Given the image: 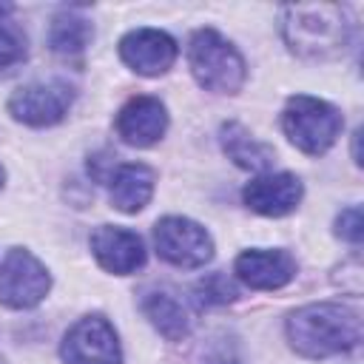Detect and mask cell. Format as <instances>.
Returning <instances> with one entry per match:
<instances>
[{
  "label": "cell",
  "mask_w": 364,
  "mask_h": 364,
  "mask_svg": "<svg viewBox=\"0 0 364 364\" xmlns=\"http://www.w3.org/2000/svg\"><path fill=\"white\" fill-rule=\"evenodd\" d=\"M287 341L304 358H330L361 344V313L338 301L304 304L287 316Z\"/></svg>",
  "instance_id": "1"
},
{
  "label": "cell",
  "mask_w": 364,
  "mask_h": 364,
  "mask_svg": "<svg viewBox=\"0 0 364 364\" xmlns=\"http://www.w3.org/2000/svg\"><path fill=\"white\" fill-rule=\"evenodd\" d=\"M353 26L338 3H296L282 9V37L304 60H333L350 46Z\"/></svg>",
  "instance_id": "2"
},
{
  "label": "cell",
  "mask_w": 364,
  "mask_h": 364,
  "mask_svg": "<svg viewBox=\"0 0 364 364\" xmlns=\"http://www.w3.org/2000/svg\"><path fill=\"white\" fill-rule=\"evenodd\" d=\"M188 65L193 80L213 94H236L247 77L245 57L216 28L193 31L188 43Z\"/></svg>",
  "instance_id": "3"
},
{
  "label": "cell",
  "mask_w": 364,
  "mask_h": 364,
  "mask_svg": "<svg viewBox=\"0 0 364 364\" xmlns=\"http://www.w3.org/2000/svg\"><path fill=\"white\" fill-rule=\"evenodd\" d=\"M282 128L299 151L318 156V154L330 151L333 142L338 139V134L344 128V117L327 100H318L310 94H296L287 100V105L282 111Z\"/></svg>",
  "instance_id": "4"
},
{
  "label": "cell",
  "mask_w": 364,
  "mask_h": 364,
  "mask_svg": "<svg viewBox=\"0 0 364 364\" xmlns=\"http://www.w3.org/2000/svg\"><path fill=\"white\" fill-rule=\"evenodd\" d=\"M154 245L168 264L182 270L205 267L213 259L210 233L188 216H162L154 225Z\"/></svg>",
  "instance_id": "5"
},
{
  "label": "cell",
  "mask_w": 364,
  "mask_h": 364,
  "mask_svg": "<svg viewBox=\"0 0 364 364\" xmlns=\"http://www.w3.org/2000/svg\"><path fill=\"white\" fill-rule=\"evenodd\" d=\"M51 290V276L46 264L23 250L11 247L0 262V304L11 310H28L37 307Z\"/></svg>",
  "instance_id": "6"
},
{
  "label": "cell",
  "mask_w": 364,
  "mask_h": 364,
  "mask_svg": "<svg viewBox=\"0 0 364 364\" xmlns=\"http://www.w3.org/2000/svg\"><path fill=\"white\" fill-rule=\"evenodd\" d=\"M65 364H122V347L114 324L105 316L80 318L60 344Z\"/></svg>",
  "instance_id": "7"
},
{
  "label": "cell",
  "mask_w": 364,
  "mask_h": 364,
  "mask_svg": "<svg viewBox=\"0 0 364 364\" xmlns=\"http://www.w3.org/2000/svg\"><path fill=\"white\" fill-rule=\"evenodd\" d=\"M74 102V88L65 80H48V82H31L17 88L9 97V114L31 128L57 125Z\"/></svg>",
  "instance_id": "8"
},
{
  "label": "cell",
  "mask_w": 364,
  "mask_h": 364,
  "mask_svg": "<svg viewBox=\"0 0 364 364\" xmlns=\"http://www.w3.org/2000/svg\"><path fill=\"white\" fill-rule=\"evenodd\" d=\"M119 57L131 71L142 77H159L176 63L179 46L162 28H134L119 40Z\"/></svg>",
  "instance_id": "9"
},
{
  "label": "cell",
  "mask_w": 364,
  "mask_h": 364,
  "mask_svg": "<svg viewBox=\"0 0 364 364\" xmlns=\"http://www.w3.org/2000/svg\"><path fill=\"white\" fill-rule=\"evenodd\" d=\"M91 253L114 276L136 273L145 264V245L139 233L119 228V225H100L91 233Z\"/></svg>",
  "instance_id": "10"
},
{
  "label": "cell",
  "mask_w": 364,
  "mask_h": 364,
  "mask_svg": "<svg viewBox=\"0 0 364 364\" xmlns=\"http://www.w3.org/2000/svg\"><path fill=\"white\" fill-rule=\"evenodd\" d=\"M165 131H168V111L156 97L148 94L131 97L117 114V134L125 145L148 148L159 142Z\"/></svg>",
  "instance_id": "11"
},
{
  "label": "cell",
  "mask_w": 364,
  "mask_h": 364,
  "mask_svg": "<svg viewBox=\"0 0 364 364\" xmlns=\"http://www.w3.org/2000/svg\"><path fill=\"white\" fill-rule=\"evenodd\" d=\"M301 193L304 188L299 176L279 171V173H259L256 179H250L242 191V199L250 210L262 216H287L299 208Z\"/></svg>",
  "instance_id": "12"
},
{
  "label": "cell",
  "mask_w": 364,
  "mask_h": 364,
  "mask_svg": "<svg viewBox=\"0 0 364 364\" xmlns=\"http://www.w3.org/2000/svg\"><path fill=\"white\" fill-rule=\"evenodd\" d=\"M239 282H245L253 290H279L296 276V259L287 250H270V247H253L236 256L233 264Z\"/></svg>",
  "instance_id": "13"
},
{
  "label": "cell",
  "mask_w": 364,
  "mask_h": 364,
  "mask_svg": "<svg viewBox=\"0 0 364 364\" xmlns=\"http://www.w3.org/2000/svg\"><path fill=\"white\" fill-rule=\"evenodd\" d=\"M111 205L122 213H139L156 188V173L154 168L142 165V162H122L114 168L111 179Z\"/></svg>",
  "instance_id": "14"
},
{
  "label": "cell",
  "mask_w": 364,
  "mask_h": 364,
  "mask_svg": "<svg viewBox=\"0 0 364 364\" xmlns=\"http://www.w3.org/2000/svg\"><path fill=\"white\" fill-rule=\"evenodd\" d=\"M94 37V26L91 20L82 14L80 6H65L60 9L54 17H51V26H48V46L57 57H65V60H74L80 57L88 43Z\"/></svg>",
  "instance_id": "15"
},
{
  "label": "cell",
  "mask_w": 364,
  "mask_h": 364,
  "mask_svg": "<svg viewBox=\"0 0 364 364\" xmlns=\"http://www.w3.org/2000/svg\"><path fill=\"white\" fill-rule=\"evenodd\" d=\"M219 142H222V151L233 159V165H239L245 171L262 173L273 165L276 151L270 145L259 142L242 122H225L219 131Z\"/></svg>",
  "instance_id": "16"
},
{
  "label": "cell",
  "mask_w": 364,
  "mask_h": 364,
  "mask_svg": "<svg viewBox=\"0 0 364 364\" xmlns=\"http://www.w3.org/2000/svg\"><path fill=\"white\" fill-rule=\"evenodd\" d=\"M142 313L171 341L185 338L191 330V316H188L185 304L179 299H173L171 293H148L142 299Z\"/></svg>",
  "instance_id": "17"
},
{
  "label": "cell",
  "mask_w": 364,
  "mask_h": 364,
  "mask_svg": "<svg viewBox=\"0 0 364 364\" xmlns=\"http://www.w3.org/2000/svg\"><path fill=\"white\" fill-rule=\"evenodd\" d=\"M26 57H28L26 31L17 23L0 17V71H6L11 65H20Z\"/></svg>",
  "instance_id": "18"
},
{
  "label": "cell",
  "mask_w": 364,
  "mask_h": 364,
  "mask_svg": "<svg viewBox=\"0 0 364 364\" xmlns=\"http://www.w3.org/2000/svg\"><path fill=\"white\" fill-rule=\"evenodd\" d=\"M193 293H196V301H199L202 307L228 304V301H233V299L239 296V290L233 287V282H230L225 273H210V276L199 279L196 287H193Z\"/></svg>",
  "instance_id": "19"
},
{
  "label": "cell",
  "mask_w": 364,
  "mask_h": 364,
  "mask_svg": "<svg viewBox=\"0 0 364 364\" xmlns=\"http://www.w3.org/2000/svg\"><path fill=\"white\" fill-rule=\"evenodd\" d=\"M361 233H364L361 208H358V205H350V208H344V210L336 216V236L347 239L350 245H358V242H361Z\"/></svg>",
  "instance_id": "20"
},
{
  "label": "cell",
  "mask_w": 364,
  "mask_h": 364,
  "mask_svg": "<svg viewBox=\"0 0 364 364\" xmlns=\"http://www.w3.org/2000/svg\"><path fill=\"white\" fill-rule=\"evenodd\" d=\"M3 182H6V171H3V165H0V188H3Z\"/></svg>",
  "instance_id": "21"
},
{
  "label": "cell",
  "mask_w": 364,
  "mask_h": 364,
  "mask_svg": "<svg viewBox=\"0 0 364 364\" xmlns=\"http://www.w3.org/2000/svg\"><path fill=\"white\" fill-rule=\"evenodd\" d=\"M219 364H236V361H219Z\"/></svg>",
  "instance_id": "22"
},
{
  "label": "cell",
  "mask_w": 364,
  "mask_h": 364,
  "mask_svg": "<svg viewBox=\"0 0 364 364\" xmlns=\"http://www.w3.org/2000/svg\"><path fill=\"white\" fill-rule=\"evenodd\" d=\"M0 364H3V361H0Z\"/></svg>",
  "instance_id": "23"
}]
</instances>
